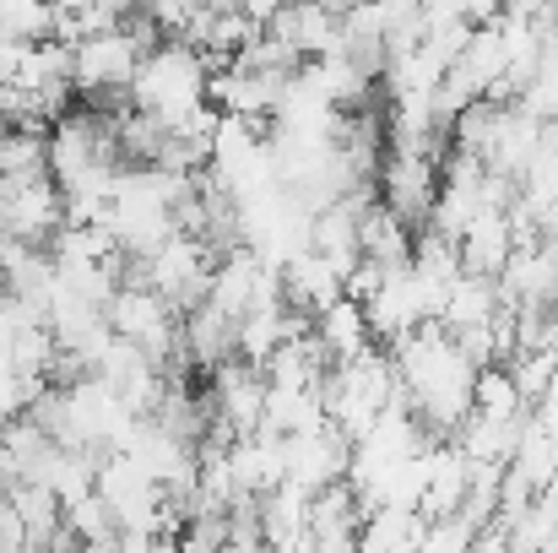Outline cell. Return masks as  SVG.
Wrapping results in <instances>:
<instances>
[{
    "mask_svg": "<svg viewBox=\"0 0 558 553\" xmlns=\"http://www.w3.org/2000/svg\"><path fill=\"white\" fill-rule=\"evenodd\" d=\"M390 364H396V385L407 396V407L417 412L423 429H434L439 440L456 434V423L472 412V374L477 364L456 348V337L439 321L412 326L407 337L385 342Z\"/></svg>",
    "mask_w": 558,
    "mask_h": 553,
    "instance_id": "cell-1",
    "label": "cell"
},
{
    "mask_svg": "<svg viewBox=\"0 0 558 553\" xmlns=\"http://www.w3.org/2000/svg\"><path fill=\"white\" fill-rule=\"evenodd\" d=\"M125 98H131L136 109L158 115L163 125H174L185 109H195V104L206 98V60H201V49L185 44V38H158V44L142 55V65H136Z\"/></svg>",
    "mask_w": 558,
    "mask_h": 553,
    "instance_id": "cell-2",
    "label": "cell"
},
{
    "mask_svg": "<svg viewBox=\"0 0 558 553\" xmlns=\"http://www.w3.org/2000/svg\"><path fill=\"white\" fill-rule=\"evenodd\" d=\"M142 55H147V44H142L125 22H114V27H104V33H82V38L71 44V87H76V98L93 104V109H120V104H131L125 87H131Z\"/></svg>",
    "mask_w": 558,
    "mask_h": 553,
    "instance_id": "cell-3",
    "label": "cell"
},
{
    "mask_svg": "<svg viewBox=\"0 0 558 553\" xmlns=\"http://www.w3.org/2000/svg\"><path fill=\"white\" fill-rule=\"evenodd\" d=\"M374 190L390 212H401L412 228L428 223V206L439 195V158L428 153H385L379 175H374Z\"/></svg>",
    "mask_w": 558,
    "mask_h": 553,
    "instance_id": "cell-4",
    "label": "cell"
},
{
    "mask_svg": "<svg viewBox=\"0 0 558 553\" xmlns=\"http://www.w3.org/2000/svg\"><path fill=\"white\" fill-rule=\"evenodd\" d=\"M348 456H353V440H348L337 423L288 434V483H299V489L315 494V489H326L331 478H348Z\"/></svg>",
    "mask_w": 558,
    "mask_h": 553,
    "instance_id": "cell-5",
    "label": "cell"
},
{
    "mask_svg": "<svg viewBox=\"0 0 558 553\" xmlns=\"http://www.w3.org/2000/svg\"><path fill=\"white\" fill-rule=\"evenodd\" d=\"M282 82L288 71H255V65H222V71H206V98L222 109V115H250V120H266L282 98Z\"/></svg>",
    "mask_w": 558,
    "mask_h": 553,
    "instance_id": "cell-6",
    "label": "cell"
},
{
    "mask_svg": "<svg viewBox=\"0 0 558 553\" xmlns=\"http://www.w3.org/2000/svg\"><path fill=\"white\" fill-rule=\"evenodd\" d=\"M266 33H277L282 44H293L299 60H315V55L342 49V11H331L320 0H288L277 16H266Z\"/></svg>",
    "mask_w": 558,
    "mask_h": 553,
    "instance_id": "cell-7",
    "label": "cell"
},
{
    "mask_svg": "<svg viewBox=\"0 0 558 553\" xmlns=\"http://www.w3.org/2000/svg\"><path fill=\"white\" fill-rule=\"evenodd\" d=\"M277 272H282V299H288L293 310H304V315H320V310L342 293V272H337L320 250H310V244L293 250Z\"/></svg>",
    "mask_w": 558,
    "mask_h": 553,
    "instance_id": "cell-8",
    "label": "cell"
},
{
    "mask_svg": "<svg viewBox=\"0 0 558 553\" xmlns=\"http://www.w3.org/2000/svg\"><path fill=\"white\" fill-rule=\"evenodd\" d=\"M510 250H515V228H510V212H505V206H483V212L456 233V255H461L466 272L499 277V266L510 261Z\"/></svg>",
    "mask_w": 558,
    "mask_h": 553,
    "instance_id": "cell-9",
    "label": "cell"
},
{
    "mask_svg": "<svg viewBox=\"0 0 558 553\" xmlns=\"http://www.w3.org/2000/svg\"><path fill=\"white\" fill-rule=\"evenodd\" d=\"M499 277H488V272H456L450 277V288H445V304H439V326L445 332H461V326H483V321H494L499 315Z\"/></svg>",
    "mask_w": 558,
    "mask_h": 553,
    "instance_id": "cell-10",
    "label": "cell"
},
{
    "mask_svg": "<svg viewBox=\"0 0 558 553\" xmlns=\"http://www.w3.org/2000/svg\"><path fill=\"white\" fill-rule=\"evenodd\" d=\"M412 223L401 217V212H390L379 195H374L369 206L359 212V250L379 261V266H401V261H412Z\"/></svg>",
    "mask_w": 558,
    "mask_h": 553,
    "instance_id": "cell-11",
    "label": "cell"
},
{
    "mask_svg": "<svg viewBox=\"0 0 558 553\" xmlns=\"http://www.w3.org/2000/svg\"><path fill=\"white\" fill-rule=\"evenodd\" d=\"M315 342L326 348V359H331V364H337V359H353L359 348H369L374 332H369L364 304H359L353 293H337V299L315 315Z\"/></svg>",
    "mask_w": 558,
    "mask_h": 553,
    "instance_id": "cell-12",
    "label": "cell"
},
{
    "mask_svg": "<svg viewBox=\"0 0 558 553\" xmlns=\"http://www.w3.org/2000/svg\"><path fill=\"white\" fill-rule=\"evenodd\" d=\"M98 456H104V450H87V445H54V450H49V461H44L38 483L60 500V510H65V505H76L82 494H93Z\"/></svg>",
    "mask_w": 558,
    "mask_h": 553,
    "instance_id": "cell-13",
    "label": "cell"
},
{
    "mask_svg": "<svg viewBox=\"0 0 558 553\" xmlns=\"http://www.w3.org/2000/svg\"><path fill=\"white\" fill-rule=\"evenodd\" d=\"M0 175H5V180L49 175V131H33V125H0Z\"/></svg>",
    "mask_w": 558,
    "mask_h": 553,
    "instance_id": "cell-14",
    "label": "cell"
},
{
    "mask_svg": "<svg viewBox=\"0 0 558 553\" xmlns=\"http://www.w3.org/2000/svg\"><path fill=\"white\" fill-rule=\"evenodd\" d=\"M472 412H483V418H521L526 412V401H521V390H515L505 364H477V374H472Z\"/></svg>",
    "mask_w": 558,
    "mask_h": 553,
    "instance_id": "cell-15",
    "label": "cell"
},
{
    "mask_svg": "<svg viewBox=\"0 0 558 553\" xmlns=\"http://www.w3.org/2000/svg\"><path fill=\"white\" fill-rule=\"evenodd\" d=\"M505 369H510V380H515L521 401H526V407H537V401L558 385V348H515V353L505 359Z\"/></svg>",
    "mask_w": 558,
    "mask_h": 553,
    "instance_id": "cell-16",
    "label": "cell"
},
{
    "mask_svg": "<svg viewBox=\"0 0 558 553\" xmlns=\"http://www.w3.org/2000/svg\"><path fill=\"white\" fill-rule=\"evenodd\" d=\"M60 516H65V527H71V538H76L82 549H120V527H114V516H109V505H104L98 494H82V500L65 505Z\"/></svg>",
    "mask_w": 558,
    "mask_h": 553,
    "instance_id": "cell-17",
    "label": "cell"
},
{
    "mask_svg": "<svg viewBox=\"0 0 558 553\" xmlns=\"http://www.w3.org/2000/svg\"><path fill=\"white\" fill-rule=\"evenodd\" d=\"M515 104L537 120H558V49H543V60H537V71H532V82L521 87Z\"/></svg>",
    "mask_w": 558,
    "mask_h": 553,
    "instance_id": "cell-18",
    "label": "cell"
},
{
    "mask_svg": "<svg viewBox=\"0 0 558 553\" xmlns=\"http://www.w3.org/2000/svg\"><path fill=\"white\" fill-rule=\"evenodd\" d=\"M44 385H49V380H33V374H22V369H11V364L0 369V423H5V418H22Z\"/></svg>",
    "mask_w": 558,
    "mask_h": 553,
    "instance_id": "cell-19",
    "label": "cell"
},
{
    "mask_svg": "<svg viewBox=\"0 0 558 553\" xmlns=\"http://www.w3.org/2000/svg\"><path fill=\"white\" fill-rule=\"evenodd\" d=\"M554 0H499V11H521V16H537V11H548Z\"/></svg>",
    "mask_w": 558,
    "mask_h": 553,
    "instance_id": "cell-20",
    "label": "cell"
},
{
    "mask_svg": "<svg viewBox=\"0 0 558 553\" xmlns=\"http://www.w3.org/2000/svg\"><path fill=\"white\" fill-rule=\"evenodd\" d=\"M54 5H65V11H82V5H93V0H54Z\"/></svg>",
    "mask_w": 558,
    "mask_h": 553,
    "instance_id": "cell-21",
    "label": "cell"
},
{
    "mask_svg": "<svg viewBox=\"0 0 558 553\" xmlns=\"http://www.w3.org/2000/svg\"><path fill=\"white\" fill-rule=\"evenodd\" d=\"M320 5H331V11H348V5H353V0H320Z\"/></svg>",
    "mask_w": 558,
    "mask_h": 553,
    "instance_id": "cell-22",
    "label": "cell"
},
{
    "mask_svg": "<svg viewBox=\"0 0 558 553\" xmlns=\"http://www.w3.org/2000/svg\"><path fill=\"white\" fill-rule=\"evenodd\" d=\"M0 125H5V120H0Z\"/></svg>",
    "mask_w": 558,
    "mask_h": 553,
    "instance_id": "cell-23",
    "label": "cell"
}]
</instances>
